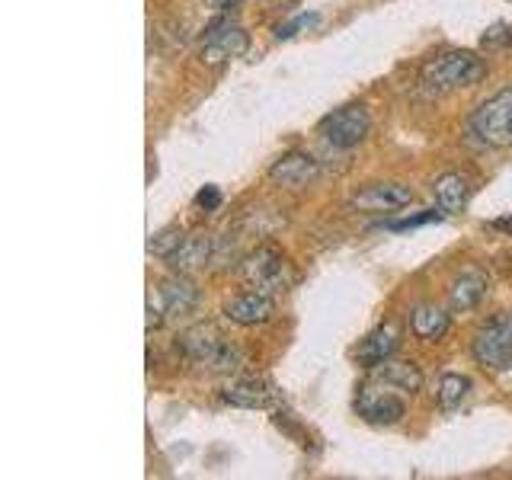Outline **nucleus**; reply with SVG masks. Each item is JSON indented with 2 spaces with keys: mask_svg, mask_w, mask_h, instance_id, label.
Masks as SVG:
<instances>
[{
  "mask_svg": "<svg viewBox=\"0 0 512 480\" xmlns=\"http://www.w3.org/2000/svg\"><path fill=\"white\" fill-rule=\"evenodd\" d=\"M176 349L183 352V359L192 365H202L208 372H234L240 365V349L224 340L212 324H196L180 333Z\"/></svg>",
  "mask_w": 512,
  "mask_h": 480,
  "instance_id": "1",
  "label": "nucleus"
},
{
  "mask_svg": "<svg viewBox=\"0 0 512 480\" xmlns=\"http://www.w3.org/2000/svg\"><path fill=\"white\" fill-rule=\"evenodd\" d=\"M484 74L487 64L474 52H445L423 68V87L429 93H448V90L474 87Z\"/></svg>",
  "mask_w": 512,
  "mask_h": 480,
  "instance_id": "2",
  "label": "nucleus"
},
{
  "mask_svg": "<svg viewBox=\"0 0 512 480\" xmlns=\"http://www.w3.org/2000/svg\"><path fill=\"white\" fill-rule=\"evenodd\" d=\"M240 279L263 295H282L292 285V266L276 247H256L244 263H240Z\"/></svg>",
  "mask_w": 512,
  "mask_h": 480,
  "instance_id": "3",
  "label": "nucleus"
},
{
  "mask_svg": "<svg viewBox=\"0 0 512 480\" xmlns=\"http://www.w3.org/2000/svg\"><path fill=\"white\" fill-rule=\"evenodd\" d=\"M471 132L490 144V148H509L512 144V87L493 93L487 103L471 112Z\"/></svg>",
  "mask_w": 512,
  "mask_h": 480,
  "instance_id": "4",
  "label": "nucleus"
},
{
  "mask_svg": "<svg viewBox=\"0 0 512 480\" xmlns=\"http://www.w3.org/2000/svg\"><path fill=\"white\" fill-rule=\"evenodd\" d=\"M474 359L493 372L512 368V314H496L474 333Z\"/></svg>",
  "mask_w": 512,
  "mask_h": 480,
  "instance_id": "5",
  "label": "nucleus"
},
{
  "mask_svg": "<svg viewBox=\"0 0 512 480\" xmlns=\"http://www.w3.org/2000/svg\"><path fill=\"white\" fill-rule=\"evenodd\" d=\"M368 128H372V116H368L365 106H343V109H333L330 116L320 119L317 135L324 138L330 148L349 151V148H356V144L365 141Z\"/></svg>",
  "mask_w": 512,
  "mask_h": 480,
  "instance_id": "6",
  "label": "nucleus"
},
{
  "mask_svg": "<svg viewBox=\"0 0 512 480\" xmlns=\"http://www.w3.org/2000/svg\"><path fill=\"white\" fill-rule=\"evenodd\" d=\"M356 413L372 426H394L407 416V400L391 391V384H365L356 397Z\"/></svg>",
  "mask_w": 512,
  "mask_h": 480,
  "instance_id": "7",
  "label": "nucleus"
},
{
  "mask_svg": "<svg viewBox=\"0 0 512 480\" xmlns=\"http://www.w3.org/2000/svg\"><path fill=\"white\" fill-rule=\"evenodd\" d=\"M250 48V36L244 32V26H237L231 20H218L208 26L205 42H202V64L208 68H218V64L240 58Z\"/></svg>",
  "mask_w": 512,
  "mask_h": 480,
  "instance_id": "8",
  "label": "nucleus"
},
{
  "mask_svg": "<svg viewBox=\"0 0 512 480\" xmlns=\"http://www.w3.org/2000/svg\"><path fill=\"white\" fill-rule=\"evenodd\" d=\"M413 202V189L404 183H368L349 196V205L359 212H397Z\"/></svg>",
  "mask_w": 512,
  "mask_h": 480,
  "instance_id": "9",
  "label": "nucleus"
},
{
  "mask_svg": "<svg viewBox=\"0 0 512 480\" xmlns=\"http://www.w3.org/2000/svg\"><path fill=\"white\" fill-rule=\"evenodd\" d=\"M218 250H221L218 237H212V234H189L183 244L167 256V263H170L173 272H196V269H205L208 263H215Z\"/></svg>",
  "mask_w": 512,
  "mask_h": 480,
  "instance_id": "10",
  "label": "nucleus"
},
{
  "mask_svg": "<svg viewBox=\"0 0 512 480\" xmlns=\"http://www.w3.org/2000/svg\"><path fill=\"white\" fill-rule=\"evenodd\" d=\"M272 311H276L272 295L256 292V288H250V292H240V295H234L228 304H224V317H228L231 324H237V327H260L272 317Z\"/></svg>",
  "mask_w": 512,
  "mask_h": 480,
  "instance_id": "11",
  "label": "nucleus"
},
{
  "mask_svg": "<svg viewBox=\"0 0 512 480\" xmlns=\"http://www.w3.org/2000/svg\"><path fill=\"white\" fill-rule=\"evenodd\" d=\"M317 173H320V164L311 154L288 151L269 167V180L279 186H288V189H298V186H308L311 180H317Z\"/></svg>",
  "mask_w": 512,
  "mask_h": 480,
  "instance_id": "12",
  "label": "nucleus"
},
{
  "mask_svg": "<svg viewBox=\"0 0 512 480\" xmlns=\"http://www.w3.org/2000/svg\"><path fill=\"white\" fill-rule=\"evenodd\" d=\"M224 400L240 410H266L272 407V400H276V391H272L269 381L247 375V378H234L224 384Z\"/></svg>",
  "mask_w": 512,
  "mask_h": 480,
  "instance_id": "13",
  "label": "nucleus"
},
{
  "mask_svg": "<svg viewBox=\"0 0 512 480\" xmlns=\"http://www.w3.org/2000/svg\"><path fill=\"white\" fill-rule=\"evenodd\" d=\"M487 295V276L480 269H464L461 276L448 285V308L452 311H471Z\"/></svg>",
  "mask_w": 512,
  "mask_h": 480,
  "instance_id": "14",
  "label": "nucleus"
},
{
  "mask_svg": "<svg viewBox=\"0 0 512 480\" xmlns=\"http://www.w3.org/2000/svg\"><path fill=\"white\" fill-rule=\"evenodd\" d=\"M372 378L381 384H391V388H397V391H407V394L423 388V372L413 362H404V359H384V362L372 365Z\"/></svg>",
  "mask_w": 512,
  "mask_h": 480,
  "instance_id": "15",
  "label": "nucleus"
},
{
  "mask_svg": "<svg viewBox=\"0 0 512 480\" xmlns=\"http://www.w3.org/2000/svg\"><path fill=\"white\" fill-rule=\"evenodd\" d=\"M160 298H164V308L170 317H183L189 311H196L199 304V288L186 279V272H176L164 285H160Z\"/></svg>",
  "mask_w": 512,
  "mask_h": 480,
  "instance_id": "16",
  "label": "nucleus"
},
{
  "mask_svg": "<svg viewBox=\"0 0 512 480\" xmlns=\"http://www.w3.org/2000/svg\"><path fill=\"white\" fill-rule=\"evenodd\" d=\"M397 327L394 324H384V327H378V330H372L362 340V346H359V352H356V359L365 365V368H372V365H378V362H384V359H391L394 352H397Z\"/></svg>",
  "mask_w": 512,
  "mask_h": 480,
  "instance_id": "17",
  "label": "nucleus"
},
{
  "mask_svg": "<svg viewBox=\"0 0 512 480\" xmlns=\"http://www.w3.org/2000/svg\"><path fill=\"white\" fill-rule=\"evenodd\" d=\"M432 192H436V205L442 208V212H461L464 205H468V180H464L461 173H442L436 186H432Z\"/></svg>",
  "mask_w": 512,
  "mask_h": 480,
  "instance_id": "18",
  "label": "nucleus"
},
{
  "mask_svg": "<svg viewBox=\"0 0 512 480\" xmlns=\"http://www.w3.org/2000/svg\"><path fill=\"white\" fill-rule=\"evenodd\" d=\"M410 330L426 343L442 340L448 330V314L442 308H436V304H420V308H413V314H410Z\"/></svg>",
  "mask_w": 512,
  "mask_h": 480,
  "instance_id": "19",
  "label": "nucleus"
},
{
  "mask_svg": "<svg viewBox=\"0 0 512 480\" xmlns=\"http://www.w3.org/2000/svg\"><path fill=\"white\" fill-rule=\"evenodd\" d=\"M468 391H471V378L448 372V375H442V381H439V404H442L445 410H452V407L461 404L464 397H468Z\"/></svg>",
  "mask_w": 512,
  "mask_h": 480,
  "instance_id": "20",
  "label": "nucleus"
},
{
  "mask_svg": "<svg viewBox=\"0 0 512 480\" xmlns=\"http://www.w3.org/2000/svg\"><path fill=\"white\" fill-rule=\"evenodd\" d=\"M183 240H186V234H183L180 228H164L160 234H154V237H151L148 250H151L154 256H164V260H167V256H170L176 247H180Z\"/></svg>",
  "mask_w": 512,
  "mask_h": 480,
  "instance_id": "21",
  "label": "nucleus"
},
{
  "mask_svg": "<svg viewBox=\"0 0 512 480\" xmlns=\"http://www.w3.org/2000/svg\"><path fill=\"white\" fill-rule=\"evenodd\" d=\"M439 212L436 208H429V212L423 215H410V218H400V221H388V228L391 231H407V228H420V224H429V221H436Z\"/></svg>",
  "mask_w": 512,
  "mask_h": 480,
  "instance_id": "22",
  "label": "nucleus"
},
{
  "mask_svg": "<svg viewBox=\"0 0 512 480\" xmlns=\"http://www.w3.org/2000/svg\"><path fill=\"white\" fill-rule=\"evenodd\" d=\"M314 23H317V13H301V16H295L292 23H285V26H279V29H276V39H292L298 29L314 26Z\"/></svg>",
  "mask_w": 512,
  "mask_h": 480,
  "instance_id": "23",
  "label": "nucleus"
},
{
  "mask_svg": "<svg viewBox=\"0 0 512 480\" xmlns=\"http://www.w3.org/2000/svg\"><path fill=\"white\" fill-rule=\"evenodd\" d=\"M164 320H167V308H164V298L157 292V298L154 295L148 298V333H154Z\"/></svg>",
  "mask_w": 512,
  "mask_h": 480,
  "instance_id": "24",
  "label": "nucleus"
},
{
  "mask_svg": "<svg viewBox=\"0 0 512 480\" xmlns=\"http://www.w3.org/2000/svg\"><path fill=\"white\" fill-rule=\"evenodd\" d=\"M196 205L205 208V212H215V208L221 205V189L218 186H205L196 196Z\"/></svg>",
  "mask_w": 512,
  "mask_h": 480,
  "instance_id": "25",
  "label": "nucleus"
},
{
  "mask_svg": "<svg viewBox=\"0 0 512 480\" xmlns=\"http://www.w3.org/2000/svg\"><path fill=\"white\" fill-rule=\"evenodd\" d=\"M506 42H512V29L509 26H493L490 32H484V45H506Z\"/></svg>",
  "mask_w": 512,
  "mask_h": 480,
  "instance_id": "26",
  "label": "nucleus"
},
{
  "mask_svg": "<svg viewBox=\"0 0 512 480\" xmlns=\"http://www.w3.org/2000/svg\"><path fill=\"white\" fill-rule=\"evenodd\" d=\"M208 7H215V10H228V7H234L237 0H205Z\"/></svg>",
  "mask_w": 512,
  "mask_h": 480,
  "instance_id": "27",
  "label": "nucleus"
},
{
  "mask_svg": "<svg viewBox=\"0 0 512 480\" xmlns=\"http://www.w3.org/2000/svg\"><path fill=\"white\" fill-rule=\"evenodd\" d=\"M269 4H288V0H269Z\"/></svg>",
  "mask_w": 512,
  "mask_h": 480,
  "instance_id": "28",
  "label": "nucleus"
}]
</instances>
